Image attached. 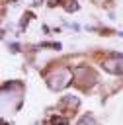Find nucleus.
Segmentation results:
<instances>
[{
    "label": "nucleus",
    "mask_w": 123,
    "mask_h": 125,
    "mask_svg": "<svg viewBox=\"0 0 123 125\" xmlns=\"http://www.w3.org/2000/svg\"><path fill=\"white\" fill-rule=\"evenodd\" d=\"M51 125H68V119L61 117V115H55V119L51 121Z\"/></svg>",
    "instance_id": "nucleus-7"
},
{
    "label": "nucleus",
    "mask_w": 123,
    "mask_h": 125,
    "mask_svg": "<svg viewBox=\"0 0 123 125\" xmlns=\"http://www.w3.org/2000/svg\"><path fill=\"white\" fill-rule=\"evenodd\" d=\"M78 105H80V100L76 98V96H64L61 102H59V109H62V107H66V111H74V109H78Z\"/></svg>",
    "instance_id": "nucleus-4"
},
{
    "label": "nucleus",
    "mask_w": 123,
    "mask_h": 125,
    "mask_svg": "<svg viewBox=\"0 0 123 125\" xmlns=\"http://www.w3.org/2000/svg\"><path fill=\"white\" fill-rule=\"evenodd\" d=\"M102 66H103V70L105 72H109V74H123V55L121 53H113L109 59H105L103 62H102Z\"/></svg>",
    "instance_id": "nucleus-2"
},
{
    "label": "nucleus",
    "mask_w": 123,
    "mask_h": 125,
    "mask_svg": "<svg viewBox=\"0 0 123 125\" xmlns=\"http://www.w3.org/2000/svg\"><path fill=\"white\" fill-rule=\"evenodd\" d=\"M74 80L80 86H92L96 82V72L88 66H76L74 68Z\"/></svg>",
    "instance_id": "nucleus-3"
},
{
    "label": "nucleus",
    "mask_w": 123,
    "mask_h": 125,
    "mask_svg": "<svg viewBox=\"0 0 123 125\" xmlns=\"http://www.w3.org/2000/svg\"><path fill=\"white\" fill-rule=\"evenodd\" d=\"M78 125H98L96 123V119H94V115H84V117H80V121H78Z\"/></svg>",
    "instance_id": "nucleus-5"
},
{
    "label": "nucleus",
    "mask_w": 123,
    "mask_h": 125,
    "mask_svg": "<svg viewBox=\"0 0 123 125\" xmlns=\"http://www.w3.org/2000/svg\"><path fill=\"white\" fill-rule=\"evenodd\" d=\"M29 18H33V16H31V14H25V16L21 18V23H20V25H21V29H25V25H27V21H29Z\"/></svg>",
    "instance_id": "nucleus-8"
},
{
    "label": "nucleus",
    "mask_w": 123,
    "mask_h": 125,
    "mask_svg": "<svg viewBox=\"0 0 123 125\" xmlns=\"http://www.w3.org/2000/svg\"><path fill=\"white\" fill-rule=\"evenodd\" d=\"M70 80H74V70H70L68 66H57L47 74V86L55 92L66 88Z\"/></svg>",
    "instance_id": "nucleus-1"
},
{
    "label": "nucleus",
    "mask_w": 123,
    "mask_h": 125,
    "mask_svg": "<svg viewBox=\"0 0 123 125\" xmlns=\"http://www.w3.org/2000/svg\"><path fill=\"white\" fill-rule=\"evenodd\" d=\"M55 6H59V0H49V8H55Z\"/></svg>",
    "instance_id": "nucleus-10"
},
{
    "label": "nucleus",
    "mask_w": 123,
    "mask_h": 125,
    "mask_svg": "<svg viewBox=\"0 0 123 125\" xmlns=\"http://www.w3.org/2000/svg\"><path fill=\"white\" fill-rule=\"evenodd\" d=\"M64 10H66V12H76V10H78V2H76V0H66Z\"/></svg>",
    "instance_id": "nucleus-6"
},
{
    "label": "nucleus",
    "mask_w": 123,
    "mask_h": 125,
    "mask_svg": "<svg viewBox=\"0 0 123 125\" xmlns=\"http://www.w3.org/2000/svg\"><path fill=\"white\" fill-rule=\"evenodd\" d=\"M41 47H51V49L59 51V49H61V43H41Z\"/></svg>",
    "instance_id": "nucleus-9"
}]
</instances>
